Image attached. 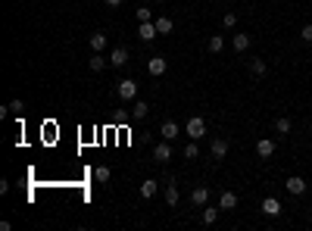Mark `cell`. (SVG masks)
<instances>
[{
    "mask_svg": "<svg viewBox=\"0 0 312 231\" xmlns=\"http://www.w3.org/2000/svg\"><path fill=\"white\" fill-rule=\"evenodd\" d=\"M184 131H188L191 141H200V137L206 134V119H203V116H191L188 125H184Z\"/></svg>",
    "mask_w": 312,
    "mask_h": 231,
    "instance_id": "6da1fadb",
    "label": "cell"
},
{
    "mask_svg": "<svg viewBox=\"0 0 312 231\" xmlns=\"http://www.w3.org/2000/svg\"><path fill=\"white\" fill-rule=\"evenodd\" d=\"M115 94H119V100H134L137 97V82L134 78H122V82L115 85Z\"/></svg>",
    "mask_w": 312,
    "mask_h": 231,
    "instance_id": "7a4b0ae2",
    "label": "cell"
},
{
    "mask_svg": "<svg viewBox=\"0 0 312 231\" xmlns=\"http://www.w3.org/2000/svg\"><path fill=\"white\" fill-rule=\"evenodd\" d=\"M163 188H166V206H169V210H175V206H178V184H175V178L166 175Z\"/></svg>",
    "mask_w": 312,
    "mask_h": 231,
    "instance_id": "3957f363",
    "label": "cell"
},
{
    "mask_svg": "<svg viewBox=\"0 0 312 231\" xmlns=\"http://www.w3.org/2000/svg\"><path fill=\"white\" fill-rule=\"evenodd\" d=\"M109 66H115V69L128 66V47H112L109 50Z\"/></svg>",
    "mask_w": 312,
    "mask_h": 231,
    "instance_id": "277c9868",
    "label": "cell"
},
{
    "mask_svg": "<svg viewBox=\"0 0 312 231\" xmlns=\"http://www.w3.org/2000/svg\"><path fill=\"white\" fill-rule=\"evenodd\" d=\"M172 159V141H163L153 147V163H169Z\"/></svg>",
    "mask_w": 312,
    "mask_h": 231,
    "instance_id": "5b68a950",
    "label": "cell"
},
{
    "mask_svg": "<svg viewBox=\"0 0 312 231\" xmlns=\"http://www.w3.org/2000/svg\"><path fill=\"white\" fill-rule=\"evenodd\" d=\"M284 188H287V194H294V197H300V194H306V181L300 178V175H291L284 181Z\"/></svg>",
    "mask_w": 312,
    "mask_h": 231,
    "instance_id": "8992f818",
    "label": "cell"
},
{
    "mask_svg": "<svg viewBox=\"0 0 312 231\" xmlns=\"http://www.w3.org/2000/svg\"><path fill=\"white\" fill-rule=\"evenodd\" d=\"M259 210L269 216V219H275V216H281V200H278V197H265Z\"/></svg>",
    "mask_w": 312,
    "mask_h": 231,
    "instance_id": "52a82bcc",
    "label": "cell"
},
{
    "mask_svg": "<svg viewBox=\"0 0 312 231\" xmlns=\"http://www.w3.org/2000/svg\"><path fill=\"white\" fill-rule=\"evenodd\" d=\"M166 69H169V60H166V56H150V63H147V72H150V75H163Z\"/></svg>",
    "mask_w": 312,
    "mask_h": 231,
    "instance_id": "ba28073f",
    "label": "cell"
},
{
    "mask_svg": "<svg viewBox=\"0 0 312 231\" xmlns=\"http://www.w3.org/2000/svg\"><path fill=\"white\" fill-rule=\"evenodd\" d=\"M256 153H259V159L275 156V141H272V137H259V141H256Z\"/></svg>",
    "mask_w": 312,
    "mask_h": 231,
    "instance_id": "9c48e42d",
    "label": "cell"
},
{
    "mask_svg": "<svg viewBox=\"0 0 312 231\" xmlns=\"http://www.w3.org/2000/svg\"><path fill=\"white\" fill-rule=\"evenodd\" d=\"M228 150H231V144L225 141V137H215L212 147H209V153H212L215 159H225V156H228Z\"/></svg>",
    "mask_w": 312,
    "mask_h": 231,
    "instance_id": "30bf717a",
    "label": "cell"
},
{
    "mask_svg": "<svg viewBox=\"0 0 312 231\" xmlns=\"http://www.w3.org/2000/svg\"><path fill=\"white\" fill-rule=\"evenodd\" d=\"M156 22L153 19H150V22H141V28H137V38H141V41H153L156 38Z\"/></svg>",
    "mask_w": 312,
    "mask_h": 231,
    "instance_id": "8fae6325",
    "label": "cell"
},
{
    "mask_svg": "<svg viewBox=\"0 0 312 231\" xmlns=\"http://www.w3.org/2000/svg\"><path fill=\"white\" fill-rule=\"evenodd\" d=\"M178 122H172V119H166L163 122V128H159V134H163V141H175V137H178Z\"/></svg>",
    "mask_w": 312,
    "mask_h": 231,
    "instance_id": "7c38bea8",
    "label": "cell"
},
{
    "mask_svg": "<svg viewBox=\"0 0 312 231\" xmlns=\"http://www.w3.org/2000/svg\"><path fill=\"white\" fill-rule=\"evenodd\" d=\"M206 200H209V188H194L191 191V206H206Z\"/></svg>",
    "mask_w": 312,
    "mask_h": 231,
    "instance_id": "4fadbf2b",
    "label": "cell"
},
{
    "mask_svg": "<svg viewBox=\"0 0 312 231\" xmlns=\"http://www.w3.org/2000/svg\"><path fill=\"white\" fill-rule=\"evenodd\" d=\"M234 206H237V194L234 191H225V194H218V210H234Z\"/></svg>",
    "mask_w": 312,
    "mask_h": 231,
    "instance_id": "5bb4252c",
    "label": "cell"
},
{
    "mask_svg": "<svg viewBox=\"0 0 312 231\" xmlns=\"http://www.w3.org/2000/svg\"><path fill=\"white\" fill-rule=\"evenodd\" d=\"M159 184H163V181H156V178H144V184H141V197L150 200V197H153V194L159 191Z\"/></svg>",
    "mask_w": 312,
    "mask_h": 231,
    "instance_id": "9a60e30c",
    "label": "cell"
},
{
    "mask_svg": "<svg viewBox=\"0 0 312 231\" xmlns=\"http://www.w3.org/2000/svg\"><path fill=\"white\" fill-rule=\"evenodd\" d=\"M250 72L256 75V78H262L265 72H269V63H265L262 56H253V60H250Z\"/></svg>",
    "mask_w": 312,
    "mask_h": 231,
    "instance_id": "2e32d148",
    "label": "cell"
},
{
    "mask_svg": "<svg viewBox=\"0 0 312 231\" xmlns=\"http://www.w3.org/2000/svg\"><path fill=\"white\" fill-rule=\"evenodd\" d=\"M147 113H150V107H147V103H144V100H134V103H131V113H128V116H131V119H137V122H141Z\"/></svg>",
    "mask_w": 312,
    "mask_h": 231,
    "instance_id": "e0dca14e",
    "label": "cell"
},
{
    "mask_svg": "<svg viewBox=\"0 0 312 231\" xmlns=\"http://www.w3.org/2000/svg\"><path fill=\"white\" fill-rule=\"evenodd\" d=\"M231 47H234L237 53H244V50L250 47V34H244V31H240V34H234V38H231Z\"/></svg>",
    "mask_w": 312,
    "mask_h": 231,
    "instance_id": "ac0fdd59",
    "label": "cell"
},
{
    "mask_svg": "<svg viewBox=\"0 0 312 231\" xmlns=\"http://www.w3.org/2000/svg\"><path fill=\"white\" fill-rule=\"evenodd\" d=\"M156 22V31L159 34H172V28H175V22H172L169 16H159V19H153Z\"/></svg>",
    "mask_w": 312,
    "mask_h": 231,
    "instance_id": "d6986e66",
    "label": "cell"
},
{
    "mask_svg": "<svg viewBox=\"0 0 312 231\" xmlns=\"http://www.w3.org/2000/svg\"><path fill=\"white\" fill-rule=\"evenodd\" d=\"M103 47H106V34H103V31H94V34H91V50L100 53Z\"/></svg>",
    "mask_w": 312,
    "mask_h": 231,
    "instance_id": "ffe728a7",
    "label": "cell"
},
{
    "mask_svg": "<svg viewBox=\"0 0 312 231\" xmlns=\"http://www.w3.org/2000/svg\"><path fill=\"white\" fill-rule=\"evenodd\" d=\"M106 63H109V56H100V53H94V56H91V60H88L91 72H103V66H106Z\"/></svg>",
    "mask_w": 312,
    "mask_h": 231,
    "instance_id": "44dd1931",
    "label": "cell"
},
{
    "mask_svg": "<svg viewBox=\"0 0 312 231\" xmlns=\"http://www.w3.org/2000/svg\"><path fill=\"white\" fill-rule=\"evenodd\" d=\"M218 206H203V225H215V219H218Z\"/></svg>",
    "mask_w": 312,
    "mask_h": 231,
    "instance_id": "7402d4cb",
    "label": "cell"
},
{
    "mask_svg": "<svg viewBox=\"0 0 312 231\" xmlns=\"http://www.w3.org/2000/svg\"><path fill=\"white\" fill-rule=\"evenodd\" d=\"M291 128H294V122L287 119V116H281V119H275V131H278V134H291Z\"/></svg>",
    "mask_w": 312,
    "mask_h": 231,
    "instance_id": "603a6c76",
    "label": "cell"
},
{
    "mask_svg": "<svg viewBox=\"0 0 312 231\" xmlns=\"http://www.w3.org/2000/svg\"><path fill=\"white\" fill-rule=\"evenodd\" d=\"M206 47H209V53H222L225 50V38H222V34H212Z\"/></svg>",
    "mask_w": 312,
    "mask_h": 231,
    "instance_id": "cb8c5ba5",
    "label": "cell"
},
{
    "mask_svg": "<svg viewBox=\"0 0 312 231\" xmlns=\"http://www.w3.org/2000/svg\"><path fill=\"white\" fill-rule=\"evenodd\" d=\"M109 175H112L109 166H97V169H94V178H97L100 184H106V181H109Z\"/></svg>",
    "mask_w": 312,
    "mask_h": 231,
    "instance_id": "d4e9b609",
    "label": "cell"
},
{
    "mask_svg": "<svg viewBox=\"0 0 312 231\" xmlns=\"http://www.w3.org/2000/svg\"><path fill=\"white\" fill-rule=\"evenodd\" d=\"M181 153H184V159H197V156H200V147H197V141H191L188 147L181 150Z\"/></svg>",
    "mask_w": 312,
    "mask_h": 231,
    "instance_id": "484cf974",
    "label": "cell"
},
{
    "mask_svg": "<svg viewBox=\"0 0 312 231\" xmlns=\"http://www.w3.org/2000/svg\"><path fill=\"white\" fill-rule=\"evenodd\" d=\"M134 16H137V22H150V19H153V9L137 6V9H134Z\"/></svg>",
    "mask_w": 312,
    "mask_h": 231,
    "instance_id": "4316f807",
    "label": "cell"
},
{
    "mask_svg": "<svg viewBox=\"0 0 312 231\" xmlns=\"http://www.w3.org/2000/svg\"><path fill=\"white\" fill-rule=\"evenodd\" d=\"M222 25H225V28H234V25H237V13H225V16H222Z\"/></svg>",
    "mask_w": 312,
    "mask_h": 231,
    "instance_id": "83f0119b",
    "label": "cell"
},
{
    "mask_svg": "<svg viewBox=\"0 0 312 231\" xmlns=\"http://www.w3.org/2000/svg\"><path fill=\"white\" fill-rule=\"evenodd\" d=\"M300 38H303L306 44H312V22H306V25L300 28Z\"/></svg>",
    "mask_w": 312,
    "mask_h": 231,
    "instance_id": "f1b7e54d",
    "label": "cell"
},
{
    "mask_svg": "<svg viewBox=\"0 0 312 231\" xmlns=\"http://www.w3.org/2000/svg\"><path fill=\"white\" fill-rule=\"evenodd\" d=\"M9 110H13V113H22V110H25V103H22V100H13V103H9Z\"/></svg>",
    "mask_w": 312,
    "mask_h": 231,
    "instance_id": "f546056e",
    "label": "cell"
},
{
    "mask_svg": "<svg viewBox=\"0 0 312 231\" xmlns=\"http://www.w3.org/2000/svg\"><path fill=\"white\" fill-rule=\"evenodd\" d=\"M106 6H122V0H103Z\"/></svg>",
    "mask_w": 312,
    "mask_h": 231,
    "instance_id": "4dcf8cb0",
    "label": "cell"
}]
</instances>
